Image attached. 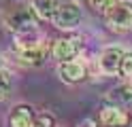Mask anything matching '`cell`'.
Returning a JSON list of instances; mask_svg holds the SVG:
<instances>
[{"label":"cell","mask_w":132,"mask_h":127,"mask_svg":"<svg viewBox=\"0 0 132 127\" xmlns=\"http://www.w3.org/2000/svg\"><path fill=\"white\" fill-rule=\"evenodd\" d=\"M34 127H40V125H34Z\"/></svg>","instance_id":"cell-18"},{"label":"cell","mask_w":132,"mask_h":127,"mask_svg":"<svg viewBox=\"0 0 132 127\" xmlns=\"http://www.w3.org/2000/svg\"><path fill=\"white\" fill-rule=\"evenodd\" d=\"M4 68V59H2V55H0V70Z\"/></svg>","instance_id":"cell-17"},{"label":"cell","mask_w":132,"mask_h":127,"mask_svg":"<svg viewBox=\"0 0 132 127\" xmlns=\"http://www.w3.org/2000/svg\"><path fill=\"white\" fill-rule=\"evenodd\" d=\"M117 2V0H89V4H92V8L96 13H100V15H104L109 8Z\"/></svg>","instance_id":"cell-15"},{"label":"cell","mask_w":132,"mask_h":127,"mask_svg":"<svg viewBox=\"0 0 132 127\" xmlns=\"http://www.w3.org/2000/svg\"><path fill=\"white\" fill-rule=\"evenodd\" d=\"M30 6L34 8V13L38 19L43 21H53V17L60 8V0H32Z\"/></svg>","instance_id":"cell-12"},{"label":"cell","mask_w":132,"mask_h":127,"mask_svg":"<svg viewBox=\"0 0 132 127\" xmlns=\"http://www.w3.org/2000/svg\"><path fill=\"white\" fill-rule=\"evenodd\" d=\"M98 125H100V123H96L94 119H83V121H81L77 127H98Z\"/></svg>","instance_id":"cell-16"},{"label":"cell","mask_w":132,"mask_h":127,"mask_svg":"<svg viewBox=\"0 0 132 127\" xmlns=\"http://www.w3.org/2000/svg\"><path fill=\"white\" fill-rule=\"evenodd\" d=\"M11 93V74L9 70H0V102H4Z\"/></svg>","instance_id":"cell-14"},{"label":"cell","mask_w":132,"mask_h":127,"mask_svg":"<svg viewBox=\"0 0 132 127\" xmlns=\"http://www.w3.org/2000/svg\"><path fill=\"white\" fill-rule=\"evenodd\" d=\"M79 51H81V38L75 34H62L51 42V57L57 64L75 59L79 55Z\"/></svg>","instance_id":"cell-2"},{"label":"cell","mask_w":132,"mask_h":127,"mask_svg":"<svg viewBox=\"0 0 132 127\" xmlns=\"http://www.w3.org/2000/svg\"><path fill=\"white\" fill-rule=\"evenodd\" d=\"M104 21L109 25V30L117 32V34L132 32V2L130 0H117L104 13Z\"/></svg>","instance_id":"cell-1"},{"label":"cell","mask_w":132,"mask_h":127,"mask_svg":"<svg viewBox=\"0 0 132 127\" xmlns=\"http://www.w3.org/2000/svg\"><path fill=\"white\" fill-rule=\"evenodd\" d=\"M57 76L68 85H77L81 81H85L87 68H85V64L81 59L75 57V59H68V62H60V66H57Z\"/></svg>","instance_id":"cell-6"},{"label":"cell","mask_w":132,"mask_h":127,"mask_svg":"<svg viewBox=\"0 0 132 127\" xmlns=\"http://www.w3.org/2000/svg\"><path fill=\"white\" fill-rule=\"evenodd\" d=\"M98 123L102 127H128L130 125V114L126 112V108L104 100V104L98 110Z\"/></svg>","instance_id":"cell-3"},{"label":"cell","mask_w":132,"mask_h":127,"mask_svg":"<svg viewBox=\"0 0 132 127\" xmlns=\"http://www.w3.org/2000/svg\"><path fill=\"white\" fill-rule=\"evenodd\" d=\"M36 21H38V17H36L32 6H17L4 17V25L13 34L21 32V30H28V28H36Z\"/></svg>","instance_id":"cell-4"},{"label":"cell","mask_w":132,"mask_h":127,"mask_svg":"<svg viewBox=\"0 0 132 127\" xmlns=\"http://www.w3.org/2000/svg\"><path fill=\"white\" fill-rule=\"evenodd\" d=\"M106 100L121 106V108H126V110L132 108V83H121L117 87H113L109 91V95H106Z\"/></svg>","instance_id":"cell-11"},{"label":"cell","mask_w":132,"mask_h":127,"mask_svg":"<svg viewBox=\"0 0 132 127\" xmlns=\"http://www.w3.org/2000/svg\"><path fill=\"white\" fill-rule=\"evenodd\" d=\"M15 49L21 51V49H32V47H38L45 42V36L43 32L36 28H28V30H21V32H15Z\"/></svg>","instance_id":"cell-10"},{"label":"cell","mask_w":132,"mask_h":127,"mask_svg":"<svg viewBox=\"0 0 132 127\" xmlns=\"http://www.w3.org/2000/svg\"><path fill=\"white\" fill-rule=\"evenodd\" d=\"M123 57V51L119 47H106L98 55V70L104 76H115L119 72V62Z\"/></svg>","instance_id":"cell-7"},{"label":"cell","mask_w":132,"mask_h":127,"mask_svg":"<svg viewBox=\"0 0 132 127\" xmlns=\"http://www.w3.org/2000/svg\"><path fill=\"white\" fill-rule=\"evenodd\" d=\"M36 116H38L36 110L30 104H17L9 114V125L11 127H34Z\"/></svg>","instance_id":"cell-9"},{"label":"cell","mask_w":132,"mask_h":127,"mask_svg":"<svg viewBox=\"0 0 132 127\" xmlns=\"http://www.w3.org/2000/svg\"><path fill=\"white\" fill-rule=\"evenodd\" d=\"M51 55V45H47V42H43V45L38 47H32V49H21L17 51V59L21 66H28V68H38L43 66L47 62V57Z\"/></svg>","instance_id":"cell-8"},{"label":"cell","mask_w":132,"mask_h":127,"mask_svg":"<svg viewBox=\"0 0 132 127\" xmlns=\"http://www.w3.org/2000/svg\"><path fill=\"white\" fill-rule=\"evenodd\" d=\"M121 79L130 81L132 79V51H123V57L119 62V72H117Z\"/></svg>","instance_id":"cell-13"},{"label":"cell","mask_w":132,"mask_h":127,"mask_svg":"<svg viewBox=\"0 0 132 127\" xmlns=\"http://www.w3.org/2000/svg\"><path fill=\"white\" fill-rule=\"evenodd\" d=\"M81 17H83V13H81V6L77 2H62L60 8H57V13L53 17V25L57 30H75Z\"/></svg>","instance_id":"cell-5"}]
</instances>
